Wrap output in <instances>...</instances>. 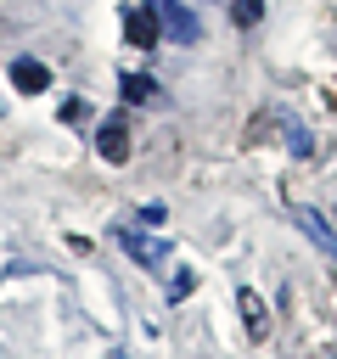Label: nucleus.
<instances>
[{
    "label": "nucleus",
    "instance_id": "obj_8",
    "mask_svg": "<svg viewBox=\"0 0 337 359\" xmlns=\"http://www.w3.org/2000/svg\"><path fill=\"white\" fill-rule=\"evenodd\" d=\"M11 84H17L22 95H39V90H51V67L34 62V56H17V62H11Z\"/></svg>",
    "mask_w": 337,
    "mask_h": 359
},
{
    "label": "nucleus",
    "instance_id": "obj_9",
    "mask_svg": "<svg viewBox=\"0 0 337 359\" xmlns=\"http://www.w3.org/2000/svg\"><path fill=\"white\" fill-rule=\"evenodd\" d=\"M118 90H124L129 101H157V79H146V73H124Z\"/></svg>",
    "mask_w": 337,
    "mask_h": 359
},
{
    "label": "nucleus",
    "instance_id": "obj_10",
    "mask_svg": "<svg viewBox=\"0 0 337 359\" xmlns=\"http://www.w3.org/2000/svg\"><path fill=\"white\" fill-rule=\"evenodd\" d=\"M191 292H197V269L180 264V269L168 275V303H180V297H191Z\"/></svg>",
    "mask_w": 337,
    "mask_h": 359
},
{
    "label": "nucleus",
    "instance_id": "obj_7",
    "mask_svg": "<svg viewBox=\"0 0 337 359\" xmlns=\"http://www.w3.org/2000/svg\"><path fill=\"white\" fill-rule=\"evenodd\" d=\"M236 309H242L247 337H253V342H264V337H270V309H264V297H258L253 286H242V292H236Z\"/></svg>",
    "mask_w": 337,
    "mask_h": 359
},
{
    "label": "nucleus",
    "instance_id": "obj_6",
    "mask_svg": "<svg viewBox=\"0 0 337 359\" xmlns=\"http://www.w3.org/2000/svg\"><path fill=\"white\" fill-rule=\"evenodd\" d=\"M157 34H163V28H157V11H152L146 0L124 11V39H129L135 50H152V45H157Z\"/></svg>",
    "mask_w": 337,
    "mask_h": 359
},
{
    "label": "nucleus",
    "instance_id": "obj_2",
    "mask_svg": "<svg viewBox=\"0 0 337 359\" xmlns=\"http://www.w3.org/2000/svg\"><path fill=\"white\" fill-rule=\"evenodd\" d=\"M146 6L157 11V28H163L168 39H180V45H197V39H202V22H197L191 6H180V0H146Z\"/></svg>",
    "mask_w": 337,
    "mask_h": 359
},
{
    "label": "nucleus",
    "instance_id": "obj_13",
    "mask_svg": "<svg viewBox=\"0 0 337 359\" xmlns=\"http://www.w3.org/2000/svg\"><path fill=\"white\" fill-rule=\"evenodd\" d=\"M331 359H337V348H331Z\"/></svg>",
    "mask_w": 337,
    "mask_h": 359
},
{
    "label": "nucleus",
    "instance_id": "obj_1",
    "mask_svg": "<svg viewBox=\"0 0 337 359\" xmlns=\"http://www.w3.org/2000/svg\"><path fill=\"white\" fill-rule=\"evenodd\" d=\"M258 129H275V140H281L292 157H315V135H309V129H303L286 107H270V112L258 118Z\"/></svg>",
    "mask_w": 337,
    "mask_h": 359
},
{
    "label": "nucleus",
    "instance_id": "obj_12",
    "mask_svg": "<svg viewBox=\"0 0 337 359\" xmlns=\"http://www.w3.org/2000/svg\"><path fill=\"white\" fill-rule=\"evenodd\" d=\"M107 359H129V353H107Z\"/></svg>",
    "mask_w": 337,
    "mask_h": 359
},
{
    "label": "nucleus",
    "instance_id": "obj_5",
    "mask_svg": "<svg viewBox=\"0 0 337 359\" xmlns=\"http://www.w3.org/2000/svg\"><path fill=\"white\" fill-rule=\"evenodd\" d=\"M95 151H101L107 163H129V118H124V112H107V118H101Z\"/></svg>",
    "mask_w": 337,
    "mask_h": 359
},
{
    "label": "nucleus",
    "instance_id": "obj_11",
    "mask_svg": "<svg viewBox=\"0 0 337 359\" xmlns=\"http://www.w3.org/2000/svg\"><path fill=\"white\" fill-rule=\"evenodd\" d=\"M230 17H236V28H258L264 22V0H230Z\"/></svg>",
    "mask_w": 337,
    "mask_h": 359
},
{
    "label": "nucleus",
    "instance_id": "obj_3",
    "mask_svg": "<svg viewBox=\"0 0 337 359\" xmlns=\"http://www.w3.org/2000/svg\"><path fill=\"white\" fill-rule=\"evenodd\" d=\"M118 247H124L140 269H163V264H168V241H163V236H146L140 224H135V230L124 224V230H118Z\"/></svg>",
    "mask_w": 337,
    "mask_h": 359
},
{
    "label": "nucleus",
    "instance_id": "obj_4",
    "mask_svg": "<svg viewBox=\"0 0 337 359\" xmlns=\"http://www.w3.org/2000/svg\"><path fill=\"white\" fill-rule=\"evenodd\" d=\"M292 219H298V230H303V236H309V241L320 247V258H326V264L337 269V236H331V224H326V219H320V213H315L309 202H298V196H292Z\"/></svg>",
    "mask_w": 337,
    "mask_h": 359
}]
</instances>
